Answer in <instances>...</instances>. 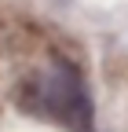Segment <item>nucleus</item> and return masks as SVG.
<instances>
[{
    "instance_id": "nucleus-1",
    "label": "nucleus",
    "mask_w": 128,
    "mask_h": 132,
    "mask_svg": "<svg viewBox=\"0 0 128 132\" xmlns=\"http://www.w3.org/2000/svg\"><path fill=\"white\" fill-rule=\"evenodd\" d=\"M33 99H37L44 118L66 125L70 132H92V125H95V106H92L88 85H84L81 70L70 62L48 66L33 88Z\"/></svg>"
}]
</instances>
